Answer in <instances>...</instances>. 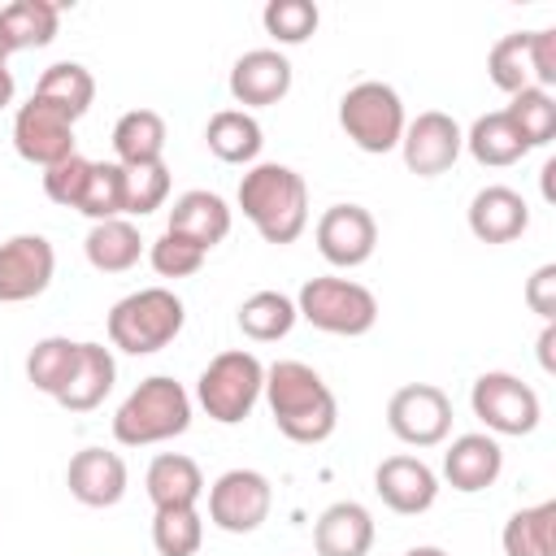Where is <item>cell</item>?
Wrapping results in <instances>:
<instances>
[{
  "mask_svg": "<svg viewBox=\"0 0 556 556\" xmlns=\"http://www.w3.org/2000/svg\"><path fill=\"white\" fill-rule=\"evenodd\" d=\"M265 404L269 417L278 426V434H287L291 443H326L339 426V400L326 387V378L304 365V361H274L265 369Z\"/></svg>",
  "mask_w": 556,
  "mask_h": 556,
  "instance_id": "1",
  "label": "cell"
},
{
  "mask_svg": "<svg viewBox=\"0 0 556 556\" xmlns=\"http://www.w3.org/2000/svg\"><path fill=\"white\" fill-rule=\"evenodd\" d=\"M239 208L265 243H295L308 226V187L291 165L261 161L239 178Z\"/></svg>",
  "mask_w": 556,
  "mask_h": 556,
  "instance_id": "2",
  "label": "cell"
},
{
  "mask_svg": "<svg viewBox=\"0 0 556 556\" xmlns=\"http://www.w3.org/2000/svg\"><path fill=\"white\" fill-rule=\"evenodd\" d=\"M191 426V395L178 378L169 374H152L143 378L122 408L113 413V439L122 447H152V443H169L178 434H187Z\"/></svg>",
  "mask_w": 556,
  "mask_h": 556,
  "instance_id": "3",
  "label": "cell"
},
{
  "mask_svg": "<svg viewBox=\"0 0 556 556\" xmlns=\"http://www.w3.org/2000/svg\"><path fill=\"white\" fill-rule=\"evenodd\" d=\"M182 321L187 308L169 287H143L109 308V343L126 356H152L178 339Z\"/></svg>",
  "mask_w": 556,
  "mask_h": 556,
  "instance_id": "4",
  "label": "cell"
},
{
  "mask_svg": "<svg viewBox=\"0 0 556 556\" xmlns=\"http://www.w3.org/2000/svg\"><path fill=\"white\" fill-rule=\"evenodd\" d=\"M295 313L321 330V334H339V339H361L374 330L378 321V300L369 287L352 282V278H334V274H321V278H308L295 295Z\"/></svg>",
  "mask_w": 556,
  "mask_h": 556,
  "instance_id": "5",
  "label": "cell"
},
{
  "mask_svg": "<svg viewBox=\"0 0 556 556\" xmlns=\"http://www.w3.org/2000/svg\"><path fill=\"white\" fill-rule=\"evenodd\" d=\"M265 391V365L243 352V348H230V352H217L204 374L195 378V404L217 421V426H239L248 421V413L256 408Z\"/></svg>",
  "mask_w": 556,
  "mask_h": 556,
  "instance_id": "6",
  "label": "cell"
},
{
  "mask_svg": "<svg viewBox=\"0 0 556 556\" xmlns=\"http://www.w3.org/2000/svg\"><path fill=\"white\" fill-rule=\"evenodd\" d=\"M339 126H343V135L361 152L382 156V152L400 148V139H404V126H408L404 100H400V91L391 83L365 78V83H356V87L343 91V100H339Z\"/></svg>",
  "mask_w": 556,
  "mask_h": 556,
  "instance_id": "7",
  "label": "cell"
},
{
  "mask_svg": "<svg viewBox=\"0 0 556 556\" xmlns=\"http://www.w3.org/2000/svg\"><path fill=\"white\" fill-rule=\"evenodd\" d=\"M469 408L491 434H517V439L530 434L543 417L539 391L530 382H521L517 374H508V369L478 374L473 387H469Z\"/></svg>",
  "mask_w": 556,
  "mask_h": 556,
  "instance_id": "8",
  "label": "cell"
},
{
  "mask_svg": "<svg viewBox=\"0 0 556 556\" xmlns=\"http://www.w3.org/2000/svg\"><path fill=\"white\" fill-rule=\"evenodd\" d=\"M387 426L408 447H434L452 430V400L434 382H408L387 404Z\"/></svg>",
  "mask_w": 556,
  "mask_h": 556,
  "instance_id": "9",
  "label": "cell"
},
{
  "mask_svg": "<svg viewBox=\"0 0 556 556\" xmlns=\"http://www.w3.org/2000/svg\"><path fill=\"white\" fill-rule=\"evenodd\" d=\"M274 508V486L256 469H226L208 486V521L226 534H252Z\"/></svg>",
  "mask_w": 556,
  "mask_h": 556,
  "instance_id": "10",
  "label": "cell"
},
{
  "mask_svg": "<svg viewBox=\"0 0 556 556\" xmlns=\"http://www.w3.org/2000/svg\"><path fill=\"white\" fill-rule=\"evenodd\" d=\"M400 152H404L408 174H417V178H439V174H447V169L456 165V156L465 152V130L456 126L452 113L426 109V113H417V117L404 126Z\"/></svg>",
  "mask_w": 556,
  "mask_h": 556,
  "instance_id": "11",
  "label": "cell"
},
{
  "mask_svg": "<svg viewBox=\"0 0 556 556\" xmlns=\"http://www.w3.org/2000/svg\"><path fill=\"white\" fill-rule=\"evenodd\" d=\"M13 148H17L22 161L48 169V165H56V161H65V156L78 152L74 148V122L61 109H52L48 100L30 96L13 113Z\"/></svg>",
  "mask_w": 556,
  "mask_h": 556,
  "instance_id": "12",
  "label": "cell"
},
{
  "mask_svg": "<svg viewBox=\"0 0 556 556\" xmlns=\"http://www.w3.org/2000/svg\"><path fill=\"white\" fill-rule=\"evenodd\" d=\"M56 252L43 235H13L0 243V304H26L48 291Z\"/></svg>",
  "mask_w": 556,
  "mask_h": 556,
  "instance_id": "13",
  "label": "cell"
},
{
  "mask_svg": "<svg viewBox=\"0 0 556 556\" xmlns=\"http://www.w3.org/2000/svg\"><path fill=\"white\" fill-rule=\"evenodd\" d=\"M378 248V222L365 204H330L317 217V252L334 269H356Z\"/></svg>",
  "mask_w": 556,
  "mask_h": 556,
  "instance_id": "14",
  "label": "cell"
},
{
  "mask_svg": "<svg viewBox=\"0 0 556 556\" xmlns=\"http://www.w3.org/2000/svg\"><path fill=\"white\" fill-rule=\"evenodd\" d=\"M374 491L391 513L417 517L439 500V473L421 456H387L374 469Z\"/></svg>",
  "mask_w": 556,
  "mask_h": 556,
  "instance_id": "15",
  "label": "cell"
},
{
  "mask_svg": "<svg viewBox=\"0 0 556 556\" xmlns=\"http://www.w3.org/2000/svg\"><path fill=\"white\" fill-rule=\"evenodd\" d=\"M291 91V61L278 48H252L230 65V96L248 109H269Z\"/></svg>",
  "mask_w": 556,
  "mask_h": 556,
  "instance_id": "16",
  "label": "cell"
},
{
  "mask_svg": "<svg viewBox=\"0 0 556 556\" xmlns=\"http://www.w3.org/2000/svg\"><path fill=\"white\" fill-rule=\"evenodd\" d=\"M126 460L109 447H83L70 456V469H65V486L78 504L87 508H113L122 495H126Z\"/></svg>",
  "mask_w": 556,
  "mask_h": 556,
  "instance_id": "17",
  "label": "cell"
},
{
  "mask_svg": "<svg viewBox=\"0 0 556 556\" xmlns=\"http://www.w3.org/2000/svg\"><path fill=\"white\" fill-rule=\"evenodd\" d=\"M530 226V204L521 200V191L491 182L469 200V230L478 243H513L521 239Z\"/></svg>",
  "mask_w": 556,
  "mask_h": 556,
  "instance_id": "18",
  "label": "cell"
},
{
  "mask_svg": "<svg viewBox=\"0 0 556 556\" xmlns=\"http://www.w3.org/2000/svg\"><path fill=\"white\" fill-rule=\"evenodd\" d=\"M500 473H504V447L495 443V434H460L443 452V478L460 495L495 486Z\"/></svg>",
  "mask_w": 556,
  "mask_h": 556,
  "instance_id": "19",
  "label": "cell"
},
{
  "mask_svg": "<svg viewBox=\"0 0 556 556\" xmlns=\"http://www.w3.org/2000/svg\"><path fill=\"white\" fill-rule=\"evenodd\" d=\"M230 204L217 195V191H204V187H195V191H182L178 200H174V208H169V226L165 230H174V235H182V239H191L195 248H204V252H213L226 235H230Z\"/></svg>",
  "mask_w": 556,
  "mask_h": 556,
  "instance_id": "20",
  "label": "cell"
},
{
  "mask_svg": "<svg viewBox=\"0 0 556 556\" xmlns=\"http://www.w3.org/2000/svg\"><path fill=\"white\" fill-rule=\"evenodd\" d=\"M113 382H117V361H113V352H109L104 343L83 339V343H78V361H74L70 382L61 387L56 404L70 408V413H91V408L104 404V395L113 391Z\"/></svg>",
  "mask_w": 556,
  "mask_h": 556,
  "instance_id": "21",
  "label": "cell"
},
{
  "mask_svg": "<svg viewBox=\"0 0 556 556\" xmlns=\"http://www.w3.org/2000/svg\"><path fill=\"white\" fill-rule=\"evenodd\" d=\"M313 547H317V556H369V547H374L369 508L356 500L330 504L313 526Z\"/></svg>",
  "mask_w": 556,
  "mask_h": 556,
  "instance_id": "22",
  "label": "cell"
},
{
  "mask_svg": "<svg viewBox=\"0 0 556 556\" xmlns=\"http://www.w3.org/2000/svg\"><path fill=\"white\" fill-rule=\"evenodd\" d=\"M143 486H148V500L152 508H195V500L204 495V473L191 456L182 452H161L148 473H143Z\"/></svg>",
  "mask_w": 556,
  "mask_h": 556,
  "instance_id": "23",
  "label": "cell"
},
{
  "mask_svg": "<svg viewBox=\"0 0 556 556\" xmlns=\"http://www.w3.org/2000/svg\"><path fill=\"white\" fill-rule=\"evenodd\" d=\"M83 252H87V265L100 269V274H126L139 265L143 256V239H139V226L130 217H109V222H91L87 239H83Z\"/></svg>",
  "mask_w": 556,
  "mask_h": 556,
  "instance_id": "24",
  "label": "cell"
},
{
  "mask_svg": "<svg viewBox=\"0 0 556 556\" xmlns=\"http://www.w3.org/2000/svg\"><path fill=\"white\" fill-rule=\"evenodd\" d=\"M204 143H208V152H213L217 161H226V165H252V161L261 156L265 135H261V122H256L252 113H243V109H222V113L208 117Z\"/></svg>",
  "mask_w": 556,
  "mask_h": 556,
  "instance_id": "25",
  "label": "cell"
},
{
  "mask_svg": "<svg viewBox=\"0 0 556 556\" xmlns=\"http://www.w3.org/2000/svg\"><path fill=\"white\" fill-rule=\"evenodd\" d=\"M117 165H156L165 156V117L156 109H130L113 126Z\"/></svg>",
  "mask_w": 556,
  "mask_h": 556,
  "instance_id": "26",
  "label": "cell"
},
{
  "mask_svg": "<svg viewBox=\"0 0 556 556\" xmlns=\"http://www.w3.org/2000/svg\"><path fill=\"white\" fill-rule=\"evenodd\" d=\"M465 148H469V156H473L478 165H491V169L517 165V161L530 152L526 139H521V130L513 126V117H508L504 109L482 113V117L465 130Z\"/></svg>",
  "mask_w": 556,
  "mask_h": 556,
  "instance_id": "27",
  "label": "cell"
},
{
  "mask_svg": "<svg viewBox=\"0 0 556 556\" xmlns=\"http://www.w3.org/2000/svg\"><path fill=\"white\" fill-rule=\"evenodd\" d=\"M0 26H4V39L13 52L48 48L61 26V4L56 0H13L0 9Z\"/></svg>",
  "mask_w": 556,
  "mask_h": 556,
  "instance_id": "28",
  "label": "cell"
},
{
  "mask_svg": "<svg viewBox=\"0 0 556 556\" xmlns=\"http://www.w3.org/2000/svg\"><path fill=\"white\" fill-rule=\"evenodd\" d=\"M504 556H556V500L517 508L504 521Z\"/></svg>",
  "mask_w": 556,
  "mask_h": 556,
  "instance_id": "29",
  "label": "cell"
},
{
  "mask_svg": "<svg viewBox=\"0 0 556 556\" xmlns=\"http://www.w3.org/2000/svg\"><path fill=\"white\" fill-rule=\"evenodd\" d=\"M35 96L48 100L52 109H61L70 122H78V117L91 109V100H96V78H91V70L78 65V61H56V65H48V70L39 74Z\"/></svg>",
  "mask_w": 556,
  "mask_h": 556,
  "instance_id": "30",
  "label": "cell"
},
{
  "mask_svg": "<svg viewBox=\"0 0 556 556\" xmlns=\"http://www.w3.org/2000/svg\"><path fill=\"white\" fill-rule=\"evenodd\" d=\"M235 321H239V330L252 343H278V339L291 334V326L300 321V313H295V300L282 295V291H252L239 304Z\"/></svg>",
  "mask_w": 556,
  "mask_h": 556,
  "instance_id": "31",
  "label": "cell"
},
{
  "mask_svg": "<svg viewBox=\"0 0 556 556\" xmlns=\"http://www.w3.org/2000/svg\"><path fill=\"white\" fill-rule=\"evenodd\" d=\"M74 361H78V343L65 339V334H48V339H39V343L26 352V378H30L35 391H43V395L56 400L61 387L70 382Z\"/></svg>",
  "mask_w": 556,
  "mask_h": 556,
  "instance_id": "32",
  "label": "cell"
},
{
  "mask_svg": "<svg viewBox=\"0 0 556 556\" xmlns=\"http://www.w3.org/2000/svg\"><path fill=\"white\" fill-rule=\"evenodd\" d=\"M78 213L91 222L126 217V169L117 161H91L87 187L78 195Z\"/></svg>",
  "mask_w": 556,
  "mask_h": 556,
  "instance_id": "33",
  "label": "cell"
},
{
  "mask_svg": "<svg viewBox=\"0 0 556 556\" xmlns=\"http://www.w3.org/2000/svg\"><path fill=\"white\" fill-rule=\"evenodd\" d=\"M504 113H508L513 126L521 130L526 148H543V143H552V135H556V100H552V91H543V87H526V91H517V96L508 100Z\"/></svg>",
  "mask_w": 556,
  "mask_h": 556,
  "instance_id": "34",
  "label": "cell"
},
{
  "mask_svg": "<svg viewBox=\"0 0 556 556\" xmlns=\"http://www.w3.org/2000/svg\"><path fill=\"white\" fill-rule=\"evenodd\" d=\"M204 543V521L195 508H156L152 517V547L161 556H195Z\"/></svg>",
  "mask_w": 556,
  "mask_h": 556,
  "instance_id": "35",
  "label": "cell"
},
{
  "mask_svg": "<svg viewBox=\"0 0 556 556\" xmlns=\"http://www.w3.org/2000/svg\"><path fill=\"white\" fill-rule=\"evenodd\" d=\"M486 74L508 96L534 87V78H530V52H526V30H513L504 39H495V48L486 52Z\"/></svg>",
  "mask_w": 556,
  "mask_h": 556,
  "instance_id": "36",
  "label": "cell"
},
{
  "mask_svg": "<svg viewBox=\"0 0 556 556\" xmlns=\"http://www.w3.org/2000/svg\"><path fill=\"white\" fill-rule=\"evenodd\" d=\"M261 22H265V30H269L274 43H287L291 48V43H304L317 30L321 13H317L313 0H269L265 13H261Z\"/></svg>",
  "mask_w": 556,
  "mask_h": 556,
  "instance_id": "37",
  "label": "cell"
},
{
  "mask_svg": "<svg viewBox=\"0 0 556 556\" xmlns=\"http://www.w3.org/2000/svg\"><path fill=\"white\" fill-rule=\"evenodd\" d=\"M165 200H169V169H165V161H156V165H130L126 169V213L130 217H148Z\"/></svg>",
  "mask_w": 556,
  "mask_h": 556,
  "instance_id": "38",
  "label": "cell"
},
{
  "mask_svg": "<svg viewBox=\"0 0 556 556\" xmlns=\"http://www.w3.org/2000/svg\"><path fill=\"white\" fill-rule=\"evenodd\" d=\"M204 248H195L191 239H182V235H174V230H165L161 239H152V248H148V261H152V269L161 274V278H191V274H200V265H204Z\"/></svg>",
  "mask_w": 556,
  "mask_h": 556,
  "instance_id": "39",
  "label": "cell"
},
{
  "mask_svg": "<svg viewBox=\"0 0 556 556\" xmlns=\"http://www.w3.org/2000/svg\"><path fill=\"white\" fill-rule=\"evenodd\" d=\"M87 174H91V161L83 152H74V156H65V161H56V165L43 169V195L52 204H61V208H78V195L87 187Z\"/></svg>",
  "mask_w": 556,
  "mask_h": 556,
  "instance_id": "40",
  "label": "cell"
},
{
  "mask_svg": "<svg viewBox=\"0 0 556 556\" xmlns=\"http://www.w3.org/2000/svg\"><path fill=\"white\" fill-rule=\"evenodd\" d=\"M526 52H530V78L534 87L552 91L556 87V30H526Z\"/></svg>",
  "mask_w": 556,
  "mask_h": 556,
  "instance_id": "41",
  "label": "cell"
},
{
  "mask_svg": "<svg viewBox=\"0 0 556 556\" xmlns=\"http://www.w3.org/2000/svg\"><path fill=\"white\" fill-rule=\"evenodd\" d=\"M526 304H530V313H539L543 321L556 317V265H552V261L539 265V269L526 278Z\"/></svg>",
  "mask_w": 556,
  "mask_h": 556,
  "instance_id": "42",
  "label": "cell"
},
{
  "mask_svg": "<svg viewBox=\"0 0 556 556\" xmlns=\"http://www.w3.org/2000/svg\"><path fill=\"white\" fill-rule=\"evenodd\" d=\"M552 343H556V326L552 321H543V334H539V365L552 374L556 369V361H552Z\"/></svg>",
  "mask_w": 556,
  "mask_h": 556,
  "instance_id": "43",
  "label": "cell"
},
{
  "mask_svg": "<svg viewBox=\"0 0 556 556\" xmlns=\"http://www.w3.org/2000/svg\"><path fill=\"white\" fill-rule=\"evenodd\" d=\"M13 91H17L13 70H9V65H0V109H4V104H13Z\"/></svg>",
  "mask_w": 556,
  "mask_h": 556,
  "instance_id": "44",
  "label": "cell"
},
{
  "mask_svg": "<svg viewBox=\"0 0 556 556\" xmlns=\"http://www.w3.org/2000/svg\"><path fill=\"white\" fill-rule=\"evenodd\" d=\"M404 556H447L443 547H434V543H421V547H408Z\"/></svg>",
  "mask_w": 556,
  "mask_h": 556,
  "instance_id": "45",
  "label": "cell"
},
{
  "mask_svg": "<svg viewBox=\"0 0 556 556\" xmlns=\"http://www.w3.org/2000/svg\"><path fill=\"white\" fill-rule=\"evenodd\" d=\"M9 56H13V48H9V39H4V26H0V65H9Z\"/></svg>",
  "mask_w": 556,
  "mask_h": 556,
  "instance_id": "46",
  "label": "cell"
}]
</instances>
